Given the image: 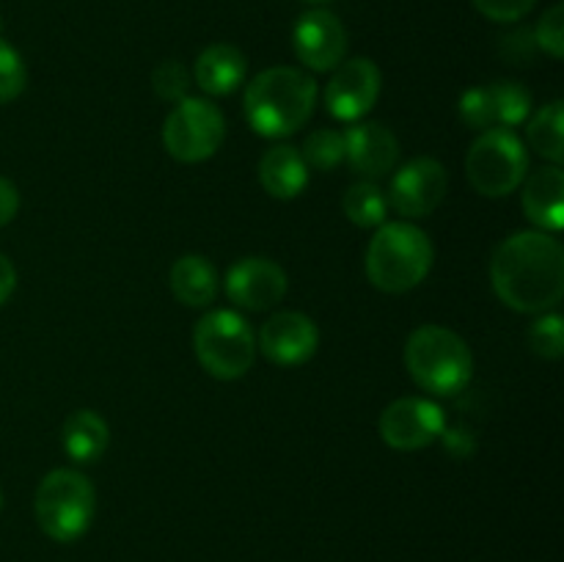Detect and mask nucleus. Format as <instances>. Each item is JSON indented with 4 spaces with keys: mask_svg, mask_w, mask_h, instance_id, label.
I'll return each instance as SVG.
<instances>
[{
    "mask_svg": "<svg viewBox=\"0 0 564 562\" xmlns=\"http://www.w3.org/2000/svg\"><path fill=\"white\" fill-rule=\"evenodd\" d=\"M490 281L501 303L521 314H543L564 295V248L549 231H516L490 259Z\"/></svg>",
    "mask_w": 564,
    "mask_h": 562,
    "instance_id": "1",
    "label": "nucleus"
},
{
    "mask_svg": "<svg viewBox=\"0 0 564 562\" xmlns=\"http://www.w3.org/2000/svg\"><path fill=\"white\" fill-rule=\"evenodd\" d=\"M317 80L295 66H270L246 88L242 108L251 130L262 138L295 136L317 108Z\"/></svg>",
    "mask_w": 564,
    "mask_h": 562,
    "instance_id": "2",
    "label": "nucleus"
},
{
    "mask_svg": "<svg viewBox=\"0 0 564 562\" xmlns=\"http://www.w3.org/2000/svg\"><path fill=\"white\" fill-rule=\"evenodd\" d=\"M433 242L411 220L378 226L367 246V279L389 295H402L422 284L433 270Z\"/></svg>",
    "mask_w": 564,
    "mask_h": 562,
    "instance_id": "3",
    "label": "nucleus"
},
{
    "mask_svg": "<svg viewBox=\"0 0 564 562\" xmlns=\"http://www.w3.org/2000/svg\"><path fill=\"white\" fill-rule=\"evenodd\" d=\"M405 369L413 383L430 395H460L474 378L471 347L444 325H422L405 342Z\"/></svg>",
    "mask_w": 564,
    "mask_h": 562,
    "instance_id": "4",
    "label": "nucleus"
},
{
    "mask_svg": "<svg viewBox=\"0 0 564 562\" xmlns=\"http://www.w3.org/2000/svg\"><path fill=\"white\" fill-rule=\"evenodd\" d=\"M33 512L50 540L75 543L91 529L94 512H97V490L86 474L75 468H53L39 483Z\"/></svg>",
    "mask_w": 564,
    "mask_h": 562,
    "instance_id": "5",
    "label": "nucleus"
},
{
    "mask_svg": "<svg viewBox=\"0 0 564 562\" xmlns=\"http://www.w3.org/2000/svg\"><path fill=\"white\" fill-rule=\"evenodd\" d=\"M193 347L204 372L218 380L242 378L257 358V336L251 325L231 309L204 314L193 328Z\"/></svg>",
    "mask_w": 564,
    "mask_h": 562,
    "instance_id": "6",
    "label": "nucleus"
},
{
    "mask_svg": "<svg viewBox=\"0 0 564 562\" xmlns=\"http://www.w3.org/2000/svg\"><path fill=\"white\" fill-rule=\"evenodd\" d=\"M529 171L527 143L507 127H490L471 143L466 158L468 182L488 198L510 196L521 187Z\"/></svg>",
    "mask_w": 564,
    "mask_h": 562,
    "instance_id": "7",
    "label": "nucleus"
},
{
    "mask_svg": "<svg viewBox=\"0 0 564 562\" xmlns=\"http://www.w3.org/2000/svg\"><path fill=\"white\" fill-rule=\"evenodd\" d=\"M226 119L209 99L185 97L163 121V147L180 163H204L220 149Z\"/></svg>",
    "mask_w": 564,
    "mask_h": 562,
    "instance_id": "8",
    "label": "nucleus"
},
{
    "mask_svg": "<svg viewBox=\"0 0 564 562\" xmlns=\"http://www.w3.org/2000/svg\"><path fill=\"white\" fill-rule=\"evenodd\" d=\"M380 439L400 452H416L435 444L446 430L444 408L424 397H402L380 413Z\"/></svg>",
    "mask_w": 564,
    "mask_h": 562,
    "instance_id": "9",
    "label": "nucleus"
},
{
    "mask_svg": "<svg viewBox=\"0 0 564 562\" xmlns=\"http://www.w3.org/2000/svg\"><path fill=\"white\" fill-rule=\"evenodd\" d=\"M446 187H449V174L435 158H413L411 163L402 165L389 185V207L405 220L424 218L438 204L444 202Z\"/></svg>",
    "mask_w": 564,
    "mask_h": 562,
    "instance_id": "10",
    "label": "nucleus"
},
{
    "mask_svg": "<svg viewBox=\"0 0 564 562\" xmlns=\"http://www.w3.org/2000/svg\"><path fill=\"white\" fill-rule=\"evenodd\" d=\"M378 64L372 58L341 61L325 86V108L339 121H361L380 97Z\"/></svg>",
    "mask_w": 564,
    "mask_h": 562,
    "instance_id": "11",
    "label": "nucleus"
},
{
    "mask_svg": "<svg viewBox=\"0 0 564 562\" xmlns=\"http://www.w3.org/2000/svg\"><path fill=\"white\" fill-rule=\"evenodd\" d=\"M292 47L303 66L312 72H330L345 61L347 31L339 17L328 9H308L297 17Z\"/></svg>",
    "mask_w": 564,
    "mask_h": 562,
    "instance_id": "12",
    "label": "nucleus"
},
{
    "mask_svg": "<svg viewBox=\"0 0 564 562\" xmlns=\"http://www.w3.org/2000/svg\"><path fill=\"white\" fill-rule=\"evenodd\" d=\"M226 295L248 312H268L286 295V273L279 262L264 257H246L226 273Z\"/></svg>",
    "mask_w": 564,
    "mask_h": 562,
    "instance_id": "13",
    "label": "nucleus"
},
{
    "mask_svg": "<svg viewBox=\"0 0 564 562\" xmlns=\"http://www.w3.org/2000/svg\"><path fill=\"white\" fill-rule=\"evenodd\" d=\"M319 347V331L308 314L279 312L259 328V350L275 367H301Z\"/></svg>",
    "mask_w": 564,
    "mask_h": 562,
    "instance_id": "14",
    "label": "nucleus"
},
{
    "mask_svg": "<svg viewBox=\"0 0 564 562\" xmlns=\"http://www.w3.org/2000/svg\"><path fill=\"white\" fill-rule=\"evenodd\" d=\"M345 160L364 180H383L400 160V141L378 121H356L345 130Z\"/></svg>",
    "mask_w": 564,
    "mask_h": 562,
    "instance_id": "15",
    "label": "nucleus"
},
{
    "mask_svg": "<svg viewBox=\"0 0 564 562\" xmlns=\"http://www.w3.org/2000/svg\"><path fill=\"white\" fill-rule=\"evenodd\" d=\"M523 213L540 231L560 235L564 226V171L562 165H543L523 182Z\"/></svg>",
    "mask_w": 564,
    "mask_h": 562,
    "instance_id": "16",
    "label": "nucleus"
},
{
    "mask_svg": "<svg viewBox=\"0 0 564 562\" xmlns=\"http://www.w3.org/2000/svg\"><path fill=\"white\" fill-rule=\"evenodd\" d=\"M246 75L248 61L235 44H209L193 64V80L204 94H213V97L235 94L246 83Z\"/></svg>",
    "mask_w": 564,
    "mask_h": 562,
    "instance_id": "17",
    "label": "nucleus"
},
{
    "mask_svg": "<svg viewBox=\"0 0 564 562\" xmlns=\"http://www.w3.org/2000/svg\"><path fill=\"white\" fill-rule=\"evenodd\" d=\"M259 182L268 196L281 198V202L301 196L308 185V165L301 158V149L290 143L270 147L259 160Z\"/></svg>",
    "mask_w": 564,
    "mask_h": 562,
    "instance_id": "18",
    "label": "nucleus"
},
{
    "mask_svg": "<svg viewBox=\"0 0 564 562\" xmlns=\"http://www.w3.org/2000/svg\"><path fill=\"white\" fill-rule=\"evenodd\" d=\"M218 270L202 253H185L171 264L169 287L182 306H209L218 298Z\"/></svg>",
    "mask_w": 564,
    "mask_h": 562,
    "instance_id": "19",
    "label": "nucleus"
},
{
    "mask_svg": "<svg viewBox=\"0 0 564 562\" xmlns=\"http://www.w3.org/2000/svg\"><path fill=\"white\" fill-rule=\"evenodd\" d=\"M61 441H64V450L72 461L94 463L108 450V422L97 411H91V408H80V411L69 413V419L64 422Z\"/></svg>",
    "mask_w": 564,
    "mask_h": 562,
    "instance_id": "20",
    "label": "nucleus"
},
{
    "mask_svg": "<svg viewBox=\"0 0 564 562\" xmlns=\"http://www.w3.org/2000/svg\"><path fill=\"white\" fill-rule=\"evenodd\" d=\"M562 102L554 99V102L543 105V108L534 114V119L529 121L527 127V141L534 152L543 160H549L551 165H560L564 160V138H562Z\"/></svg>",
    "mask_w": 564,
    "mask_h": 562,
    "instance_id": "21",
    "label": "nucleus"
},
{
    "mask_svg": "<svg viewBox=\"0 0 564 562\" xmlns=\"http://www.w3.org/2000/svg\"><path fill=\"white\" fill-rule=\"evenodd\" d=\"M341 209H345L350 224L361 226V229H375V226L386 224L389 202H386V193L380 191L378 182L361 180L347 187L345 198H341Z\"/></svg>",
    "mask_w": 564,
    "mask_h": 562,
    "instance_id": "22",
    "label": "nucleus"
},
{
    "mask_svg": "<svg viewBox=\"0 0 564 562\" xmlns=\"http://www.w3.org/2000/svg\"><path fill=\"white\" fill-rule=\"evenodd\" d=\"M488 94L490 105H494L496 125L507 127V130L523 125L529 119V114H532V94H529V88L523 83L499 80L488 88Z\"/></svg>",
    "mask_w": 564,
    "mask_h": 562,
    "instance_id": "23",
    "label": "nucleus"
},
{
    "mask_svg": "<svg viewBox=\"0 0 564 562\" xmlns=\"http://www.w3.org/2000/svg\"><path fill=\"white\" fill-rule=\"evenodd\" d=\"M301 158L306 160L308 171H334L345 160V132L330 127L314 130L303 143Z\"/></svg>",
    "mask_w": 564,
    "mask_h": 562,
    "instance_id": "24",
    "label": "nucleus"
},
{
    "mask_svg": "<svg viewBox=\"0 0 564 562\" xmlns=\"http://www.w3.org/2000/svg\"><path fill=\"white\" fill-rule=\"evenodd\" d=\"M529 347L538 353L540 358H549V361H556V358L564 356V320L562 314L551 312L543 317L534 320L529 325Z\"/></svg>",
    "mask_w": 564,
    "mask_h": 562,
    "instance_id": "25",
    "label": "nucleus"
},
{
    "mask_svg": "<svg viewBox=\"0 0 564 562\" xmlns=\"http://www.w3.org/2000/svg\"><path fill=\"white\" fill-rule=\"evenodd\" d=\"M152 88L163 102H182L191 97V69L182 61H160L152 72Z\"/></svg>",
    "mask_w": 564,
    "mask_h": 562,
    "instance_id": "26",
    "label": "nucleus"
},
{
    "mask_svg": "<svg viewBox=\"0 0 564 562\" xmlns=\"http://www.w3.org/2000/svg\"><path fill=\"white\" fill-rule=\"evenodd\" d=\"M28 86V69L22 55L0 36V105L20 97Z\"/></svg>",
    "mask_w": 564,
    "mask_h": 562,
    "instance_id": "27",
    "label": "nucleus"
},
{
    "mask_svg": "<svg viewBox=\"0 0 564 562\" xmlns=\"http://www.w3.org/2000/svg\"><path fill=\"white\" fill-rule=\"evenodd\" d=\"M534 44H538L543 53H549L551 58H564V6L556 3L540 17L538 28H534Z\"/></svg>",
    "mask_w": 564,
    "mask_h": 562,
    "instance_id": "28",
    "label": "nucleus"
},
{
    "mask_svg": "<svg viewBox=\"0 0 564 562\" xmlns=\"http://www.w3.org/2000/svg\"><path fill=\"white\" fill-rule=\"evenodd\" d=\"M460 119L471 130H490L496 125L494 105H490L488 88H468L460 97Z\"/></svg>",
    "mask_w": 564,
    "mask_h": 562,
    "instance_id": "29",
    "label": "nucleus"
},
{
    "mask_svg": "<svg viewBox=\"0 0 564 562\" xmlns=\"http://www.w3.org/2000/svg\"><path fill=\"white\" fill-rule=\"evenodd\" d=\"M474 9L494 22H518L538 6V0H471Z\"/></svg>",
    "mask_w": 564,
    "mask_h": 562,
    "instance_id": "30",
    "label": "nucleus"
},
{
    "mask_svg": "<svg viewBox=\"0 0 564 562\" xmlns=\"http://www.w3.org/2000/svg\"><path fill=\"white\" fill-rule=\"evenodd\" d=\"M534 47H538V44H534L532 33L521 31V33H512V36L505 39V44H501V53H505L512 64H527V61L532 58Z\"/></svg>",
    "mask_w": 564,
    "mask_h": 562,
    "instance_id": "31",
    "label": "nucleus"
},
{
    "mask_svg": "<svg viewBox=\"0 0 564 562\" xmlns=\"http://www.w3.org/2000/svg\"><path fill=\"white\" fill-rule=\"evenodd\" d=\"M17 209H20V191L14 187V182L0 176V229L14 220Z\"/></svg>",
    "mask_w": 564,
    "mask_h": 562,
    "instance_id": "32",
    "label": "nucleus"
},
{
    "mask_svg": "<svg viewBox=\"0 0 564 562\" xmlns=\"http://www.w3.org/2000/svg\"><path fill=\"white\" fill-rule=\"evenodd\" d=\"M17 290V268L6 253H0V306L14 295Z\"/></svg>",
    "mask_w": 564,
    "mask_h": 562,
    "instance_id": "33",
    "label": "nucleus"
},
{
    "mask_svg": "<svg viewBox=\"0 0 564 562\" xmlns=\"http://www.w3.org/2000/svg\"><path fill=\"white\" fill-rule=\"evenodd\" d=\"M0 510H3V494H0Z\"/></svg>",
    "mask_w": 564,
    "mask_h": 562,
    "instance_id": "34",
    "label": "nucleus"
},
{
    "mask_svg": "<svg viewBox=\"0 0 564 562\" xmlns=\"http://www.w3.org/2000/svg\"><path fill=\"white\" fill-rule=\"evenodd\" d=\"M312 3H328V0H312Z\"/></svg>",
    "mask_w": 564,
    "mask_h": 562,
    "instance_id": "35",
    "label": "nucleus"
}]
</instances>
